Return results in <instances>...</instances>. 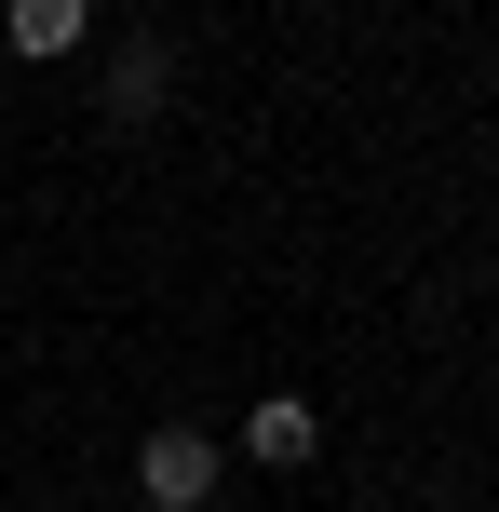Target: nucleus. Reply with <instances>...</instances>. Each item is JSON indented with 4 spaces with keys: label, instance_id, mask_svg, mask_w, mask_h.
Listing matches in <instances>:
<instances>
[{
    "label": "nucleus",
    "instance_id": "7ed1b4c3",
    "mask_svg": "<svg viewBox=\"0 0 499 512\" xmlns=\"http://www.w3.org/2000/svg\"><path fill=\"white\" fill-rule=\"evenodd\" d=\"M81 27H95V0H0V41H14L27 68H41V54H68Z\"/></svg>",
    "mask_w": 499,
    "mask_h": 512
},
{
    "label": "nucleus",
    "instance_id": "f03ea898",
    "mask_svg": "<svg viewBox=\"0 0 499 512\" xmlns=\"http://www.w3.org/2000/svg\"><path fill=\"white\" fill-rule=\"evenodd\" d=\"M311 445H324V418L297 405V391H270V405H243V459H257V472H311Z\"/></svg>",
    "mask_w": 499,
    "mask_h": 512
},
{
    "label": "nucleus",
    "instance_id": "20e7f679",
    "mask_svg": "<svg viewBox=\"0 0 499 512\" xmlns=\"http://www.w3.org/2000/svg\"><path fill=\"white\" fill-rule=\"evenodd\" d=\"M162 81H176V54H162V41H135L122 68L95 81V108H108V122H149V108H162Z\"/></svg>",
    "mask_w": 499,
    "mask_h": 512
},
{
    "label": "nucleus",
    "instance_id": "f257e3e1",
    "mask_svg": "<svg viewBox=\"0 0 499 512\" xmlns=\"http://www.w3.org/2000/svg\"><path fill=\"white\" fill-rule=\"evenodd\" d=\"M135 499H149V512H203V499H216V432L162 418V432L135 445Z\"/></svg>",
    "mask_w": 499,
    "mask_h": 512
}]
</instances>
